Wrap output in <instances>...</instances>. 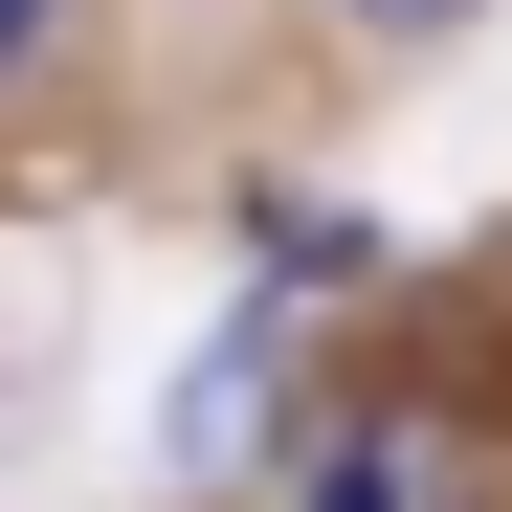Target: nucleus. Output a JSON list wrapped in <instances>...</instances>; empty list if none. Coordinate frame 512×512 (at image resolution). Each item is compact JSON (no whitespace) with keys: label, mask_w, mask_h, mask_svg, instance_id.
<instances>
[{"label":"nucleus","mask_w":512,"mask_h":512,"mask_svg":"<svg viewBox=\"0 0 512 512\" xmlns=\"http://www.w3.org/2000/svg\"><path fill=\"white\" fill-rule=\"evenodd\" d=\"M268 357H290V312H223L201 357L156 379V468H179V490H223L245 446H268Z\"/></svg>","instance_id":"obj_1"},{"label":"nucleus","mask_w":512,"mask_h":512,"mask_svg":"<svg viewBox=\"0 0 512 512\" xmlns=\"http://www.w3.org/2000/svg\"><path fill=\"white\" fill-rule=\"evenodd\" d=\"M312 512H468V446H446V423H334Z\"/></svg>","instance_id":"obj_2"},{"label":"nucleus","mask_w":512,"mask_h":512,"mask_svg":"<svg viewBox=\"0 0 512 512\" xmlns=\"http://www.w3.org/2000/svg\"><path fill=\"white\" fill-rule=\"evenodd\" d=\"M245 245H268V290H357L379 268V223H334V201H245Z\"/></svg>","instance_id":"obj_3"},{"label":"nucleus","mask_w":512,"mask_h":512,"mask_svg":"<svg viewBox=\"0 0 512 512\" xmlns=\"http://www.w3.org/2000/svg\"><path fill=\"white\" fill-rule=\"evenodd\" d=\"M334 23H468V0H334Z\"/></svg>","instance_id":"obj_4"},{"label":"nucleus","mask_w":512,"mask_h":512,"mask_svg":"<svg viewBox=\"0 0 512 512\" xmlns=\"http://www.w3.org/2000/svg\"><path fill=\"white\" fill-rule=\"evenodd\" d=\"M23 45H45V0H0V90H23Z\"/></svg>","instance_id":"obj_5"}]
</instances>
